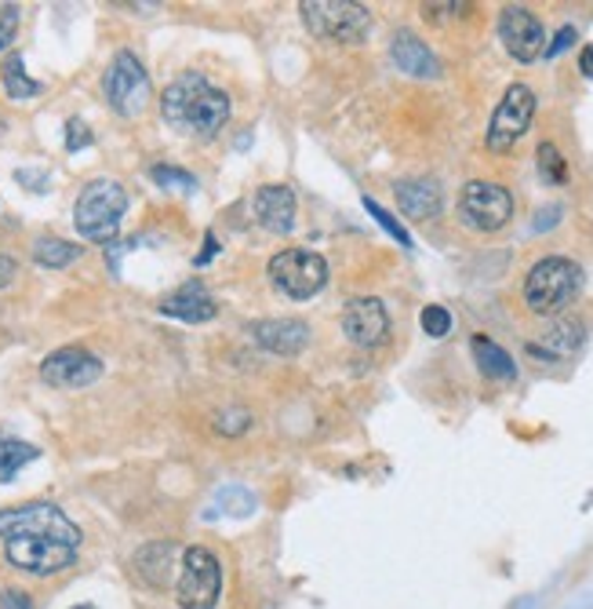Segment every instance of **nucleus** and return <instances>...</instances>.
Segmentation results:
<instances>
[{
  "label": "nucleus",
  "mask_w": 593,
  "mask_h": 609,
  "mask_svg": "<svg viewBox=\"0 0 593 609\" xmlns=\"http://www.w3.org/2000/svg\"><path fill=\"white\" fill-rule=\"evenodd\" d=\"M535 161H539V172L543 180L550 186H565L568 183V164H565V153L554 147V142H543L539 153H535Z\"/></svg>",
  "instance_id": "25"
},
{
  "label": "nucleus",
  "mask_w": 593,
  "mask_h": 609,
  "mask_svg": "<svg viewBox=\"0 0 593 609\" xmlns=\"http://www.w3.org/2000/svg\"><path fill=\"white\" fill-rule=\"evenodd\" d=\"M0 540L15 570L33 577L70 570L81 551V529L55 504H26L15 512H0Z\"/></svg>",
  "instance_id": "1"
},
{
  "label": "nucleus",
  "mask_w": 593,
  "mask_h": 609,
  "mask_svg": "<svg viewBox=\"0 0 593 609\" xmlns=\"http://www.w3.org/2000/svg\"><path fill=\"white\" fill-rule=\"evenodd\" d=\"M469 347H474L477 369L485 372L488 380H496V383H513V380H518V365H513V358L499 347L496 340L474 336V340H469Z\"/></svg>",
  "instance_id": "19"
},
{
  "label": "nucleus",
  "mask_w": 593,
  "mask_h": 609,
  "mask_svg": "<svg viewBox=\"0 0 593 609\" xmlns=\"http://www.w3.org/2000/svg\"><path fill=\"white\" fill-rule=\"evenodd\" d=\"M37 457H40L37 446H30V441L0 430V482H11L30 460H37Z\"/></svg>",
  "instance_id": "20"
},
{
  "label": "nucleus",
  "mask_w": 593,
  "mask_h": 609,
  "mask_svg": "<svg viewBox=\"0 0 593 609\" xmlns=\"http://www.w3.org/2000/svg\"><path fill=\"white\" fill-rule=\"evenodd\" d=\"M0 609H33V599L19 588H4L0 591Z\"/></svg>",
  "instance_id": "31"
},
{
  "label": "nucleus",
  "mask_w": 593,
  "mask_h": 609,
  "mask_svg": "<svg viewBox=\"0 0 593 609\" xmlns=\"http://www.w3.org/2000/svg\"><path fill=\"white\" fill-rule=\"evenodd\" d=\"M222 595V566L208 548L183 551V573H178V606L183 609H216Z\"/></svg>",
  "instance_id": "9"
},
{
  "label": "nucleus",
  "mask_w": 593,
  "mask_h": 609,
  "mask_svg": "<svg viewBox=\"0 0 593 609\" xmlns=\"http://www.w3.org/2000/svg\"><path fill=\"white\" fill-rule=\"evenodd\" d=\"M4 88H8L11 99H33V95H40V84L26 77V66H22L19 55H11V59L4 62Z\"/></svg>",
  "instance_id": "24"
},
{
  "label": "nucleus",
  "mask_w": 593,
  "mask_h": 609,
  "mask_svg": "<svg viewBox=\"0 0 593 609\" xmlns=\"http://www.w3.org/2000/svg\"><path fill=\"white\" fill-rule=\"evenodd\" d=\"M568 44H575V30H572V26H565L561 33H557V41H554V44H546V51H543V55H546V59H554V55H561V51L568 48Z\"/></svg>",
  "instance_id": "32"
},
{
  "label": "nucleus",
  "mask_w": 593,
  "mask_h": 609,
  "mask_svg": "<svg viewBox=\"0 0 593 609\" xmlns=\"http://www.w3.org/2000/svg\"><path fill=\"white\" fill-rule=\"evenodd\" d=\"M136 570L142 573V581L150 588H164L167 577H172V544H150L136 555Z\"/></svg>",
  "instance_id": "22"
},
{
  "label": "nucleus",
  "mask_w": 593,
  "mask_h": 609,
  "mask_svg": "<svg viewBox=\"0 0 593 609\" xmlns=\"http://www.w3.org/2000/svg\"><path fill=\"white\" fill-rule=\"evenodd\" d=\"M15 26H19V8L4 4V8H0V48H8V41H11V33H15Z\"/></svg>",
  "instance_id": "30"
},
{
  "label": "nucleus",
  "mask_w": 593,
  "mask_h": 609,
  "mask_svg": "<svg viewBox=\"0 0 593 609\" xmlns=\"http://www.w3.org/2000/svg\"><path fill=\"white\" fill-rule=\"evenodd\" d=\"M73 609H95V606H88V602H84V606H73Z\"/></svg>",
  "instance_id": "35"
},
{
  "label": "nucleus",
  "mask_w": 593,
  "mask_h": 609,
  "mask_svg": "<svg viewBox=\"0 0 593 609\" xmlns=\"http://www.w3.org/2000/svg\"><path fill=\"white\" fill-rule=\"evenodd\" d=\"M364 208H368V212H372V216L379 219V223H383V227L389 230V234H394V238L400 241V245H411L408 230H405V227H400V223H397V219H394V216H389V212H386V208H379V205L372 202V197H364Z\"/></svg>",
  "instance_id": "27"
},
{
  "label": "nucleus",
  "mask_w": 593,
  "mask_h": 609,
  "mask_svg": "<svg viewBox=\"0 0 593 609\" xmlns=\"http://www.w3.org/2000/svg\"><path fill=\"white\" fill-rule=\"evenodd\" d=\"M499 37H502V48H507L518 62H535L546 51V30H543V22L535 19L528 8H521V4L502 8V15H499Z\"/></svg>",
  "instance_id": "12"
},
{
  "label": "nucleus",
  "mask_w": 593,
  "mask_h": 609,
  "mask_svg": "<svg viewBox=\"0 0 593 609\" xmlns=\"http://www.w3.org/2000/svg\"><path fill=\"white\" fill-rule=\"evenodd\" d=\"M419 321H422V329H427V336H433V340L447 336V329H452V314H447V310H444V307H438V303L422 307Z\"/></svg>",
  "instance_id": "26"
},
{
  "label": "nucleus",
  "mask_w": 593,
  "mask_h": 609,
  "mask_svg": "<svg viewBox=\"0 0 593 609\" xmlns=\"http://www.w3.org/2000/svg\"><path fill=\"white\" fill-rule=\"evenodd\" d=\"M579 343H583V325H579V321H557V325H550V332H546V347H535V343H528V351L543 354L546 361H554L557 354H572Z\"/></svg>",
  "instance_id": "21"
},
{
  "label": "nucleus",
  "mask_w": 593,
  "mask_h": 609,
  "mask_svg": "<svg viewBox=\"0 0 593 609\" xmlns=\"http://www.w3.org/2000/svg\"><path fill=\"white\" fill-rule=\"evenodd\" d=\"M128 212V194L125 186L114 180H95L88 183L81 197H77L73 208V223L77 234L84 241H98V245H109L120 230V219Z\"/></svg>",
  "instance_id": "4"
},
{
  "label": "nucleus",
  "mask_w": 593,
  "mask_h": 609,
  "mask_svg": "<svg viewBox=\"0 0 593 609\" xmlns=\"http://www.w3.org/2000/svg\"><path fill=\"white\" fill-rule=\"evenodd\" d=\"M153 95L147 66L136 59V51H117L106 73V99L120 117H139Z\"/></svg>",
  "instance_id": "8"
},
{
  "label": "nucleus",
  "mask_w": 593,
  "mask_h": 609,
  "mask_svg": "<svg viewBox=\"0 0 593 609\" xmlns=\"http://www.w3.org/2000/svg\"><path fill=\"white\" fill-rule=\"evenodd\" d=\"M342 332H346V340L357 343V347H375V343H383L389 332V314H386L383 300H375V296H353V300L342 307Z\"/></svg>",
  "instance_id": "13"
},
{
  "label": "nucleus",
  "mask_w": 593,
  "mask_h": 609,
  "mask_svg": "<svg viewBox=\"0 0 593 609\" xmlns=\"http://www.w3.org/2000/svg\"><path fill=\"white\" fill-rule=\"evenodd\" d=\"M153 180L161 186H183V191H194L197 180L189 172H178V169H164V164H156L153 169Z\"/></svg>",
  "instance_id": "28"
},
{
  "label": "nucleus",
  "mask_w": 593,
  "mask_h": 609,
  "mask_svg": "<svg viewBox=\"0 0 593 609\" xmlns=\"http://www.w3.org/2000/svg\"><path fill=\"white\" fill-rule=\"evenodd\" d=\"M389 59H394L397 70L408 77H438L441 73L438 55L427 48V41H419L416 33H408V30H400L394 44H389Z\"/></svg>",
  "instance_id": "16"
},
{
  "label": "nucleus",
  "mask_w": 593,
  "mask_h": 609,
  "mask_svg": "<svg viewBox=\"0 0 593 609\" xmlns=\"http://www.w3.org/2000/svg\"><path fill=\"white\" fill-rule=\"evenodd\" d=\"M458 219L469 230H480V234L502 230L513 219V194L502 183L469 180L458 194Z\"/></svg>",
  "instance_id": "7"
},
{
  "label": "nucleus",
  "mask_w": 593,
  "mask_h": 609,
  "mask_svg": "<svg viewBox=\"0 0 593 609\" xmlns=\"http://www.w3.org/2000/svg\"><path fill=\"white\" fill-rule=\"evenodd\" d=\"M532 117H535V92L528 84H510L507 95H502V103L496 106V114H491L488 150L507 153L513 142L532 128Z\"/></svg>",
  "instance_id": "10"
},
{
  "label": "nucleus",
  "mask_w": 593,
  "mask_h": 609,
  "mask_svg": "<svg viewBox=\"0 0 593 609\" xmlns=\"http://www.w3.org/2000/svg\"><path fill=\"white\" fill-rule=\"evenodd\" d=\"M161 114L183 136L208 139L230 120V95L205 73H178L161 95Z\"/></svg>",
  "instance_id": "2"
},
{
  "label": "nucleus",
  "mask_w": 593,
  "mask_h": 609,
  "mask_svg": "<svg viewBox=\"0 0 593 609\" xmlns=\"http://www.w3.org/2000/svg\"><path fill=\"white\" fill-rule=\"evenodd\" d=\"M583 289V267L575 260L565 256H546L528 271L524 278V303H528L532 314H561Z\"/></svg>",
  "instance_id": "3"
},
{
  "label": "nucleus",
  "mask_w": 593,
  "mask_h": 609,
  "mask_svg": "<svg viewBox=\"0 0 593 609\" xmlns=\"http://www.w3.org/2000/svg\"><path fill=\"white\" fill-rule=\"evenodd\" d=\"M88 142H92V131H88V125L84 120H70V125H66V150H81V147H88Z\"/></svg>",
  "instance_id": "29"
},
{
  "label": "nucleus",
  "mask_w": 593,
  "mask_h": 609,
  "mask_svg": "<svg viewBox=\"0 0 593 609\" xmlns=\"http://www.w3.org/2000/svg\"><path fill=\"white\" fill-rule=\"evenodd\" d=\"M33 260L48 271H62V267H70V263L81 260V245L62 241V238H40L37 245H33Z\"/></svg>",
  "instance_id": "23"
},
{
  "label": "nucleus",
  "mask_w": 593,
  "mask_h": 609,
  "mask_svg": "<svg viewBox=\"0 0 593 609\" xmlns=\"http://www.w3.org/2000/svg\"><path fill=\"white\" fill-rule=\"evenodd\" d=\"M579 73L590 77V81H593V44H586V48L579 51Z\"/></svg>",
  "instance_id": "34"
},
{
  "label": "nucleus",
  "mask_w": 593,
  "mask_h": 609,
  "mask_svg": "<svg viewBox=\"0 0 593 609\" xmlns=\"http://www.w3.org/2000/svg\"><path fill=\"white\" fill-rule=\"evenodd\" d=\"M299 8L306 30L321 41L357 44L372 30V11L357 0H302Z\"/></svg>",
  "instance_id": "5"
},
{
  "label": "nucleus",
  "mask_w": 593,
  "mask_h": 609,
  "mask_svg": "<svg viewBox=\"0 0 593 609\" xmlns=\"http://www.w3.org/2000/svg\"><path fill=\"white\" fill-rule=\"evenodd\" d=\"M98 376H103V361L84 347H62V351L48 354L40 365V380L48 387H62V391L92 387Z\"/></svg>",
  "instance_id": "11"
},
{
  "label": "nucleus",
  "mask_w": 593,
  "mask_h": 609,
  "mask_svg": "<svg viewBox=\"0 0 593 609\" xmlns=\"http://www.w3.org/2000/svg\"><path fill=\"white\" fill-rule=\"evenodd\" d=\"M397 205L408 219H433L441 212V186L430 180L397 183Z\"/></svg>",
  "instance_id": "18"
},
{
  "label": "nucleus",
  "mask_w": 593,
  "mask_h": 609,
  "mask_svg": "<svg viewBox=\"0 0 593 609\" xmlns=\"http://www.w3.org/2000/svg\"><path fill=\"white\" fill-rule=\"evenodd\" d=\"M216 310H219L216 300H211V292L200 281H189V285H183V289H175L167 300H161V314L186 321V325L211 321L216 318Z\"/></svg>",
  "instance_id": "15"
},
{
  "label": "nucleus",
  "mask_w": 593,
  "mask_h": 609,
  "mask_svg": "<svg viewBox=\"0 0 593 609\" xmlns=\"http://www.w3.org/2000/svg\"><path fill=\"white\" fill-rule=\"evenodd\" d=\"M255 340H259L263 351L281 354V358H295V354L306 351L310 329L302 321H259L255 325Z\"/></svg>",
  "instance_id": "17"
},
{
  "label": "nucleus",
  "mask_w": 593,
  "mask_h": 609,
  "mask_svg": "<svg viewBox=\"0 0 593 609\" xmlns=\"http://www.w3.org/2000/svg\"><path fill=\"white\" fill-rule=\"evenodd\" d=\"M255 219L270 230V234H292L295 227V194L292 186H263L255 194Z\"/></svg>",
  "instance_id": "14"
},
{
  "label": "nucleus",
  "mask_w": 593,
  "mask_h": 609,
  "mask_svg": "<svg viewBox=\"0 0 593 609\" xmlns=\"http://www.w3.org/2000/svg\"><path fill=\"white\" fill-rule=\"evenodd\" d=\"M270 281L288 300H313L328 285V263H324L321 252L284 249L270 260Z\"/></svg>",
  "instance_id": "6"
},
{
  "label": "nucleus",
  "mask_w": 593,
  "mask_h": 609,
  "mask_svg": "<svg viewBox=\"0 0 593 609\" xmlns=\"http://www.w3.org/2000/svg\"><path fill=\"white\" fill-rule=\"evenodd\" d=\"M15 278H19V263L11 256H0V292H4L8 285H15Z\"/></svg>",
  "instance_id": "33"
}]
</instances>
